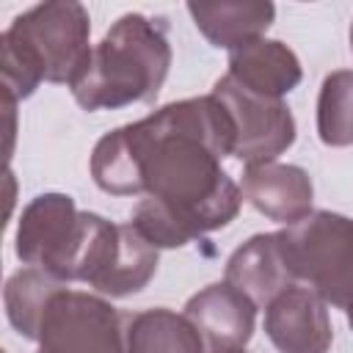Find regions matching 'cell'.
<instances>
[{"instance_id":"11","label":"cell","mask_w":353,"mask_h":353,"mask_svg":"<svg viewBox=\"0 0 353 353\" xmlns=\"http://www.w3.org/2000/svg\"><path fill=\"white\" fill-rule=\"evenodd\" d=\"M223 281L237 287L262 309H268L276 295L290 290L295 284V276L287 265L279 232L254 234L240 248H234V254L226 259Z\"/></svg>"},{"instance_id":"12","label":"cell","mask_w":353,"mask_h":353,"mask_svg":"<svg viewBox=\"0 0 353 353\" xmlns=\"http://www.w3.org/2000/svg\"><path fill=\"white\" fill-rule=\"evenodd\" d=\"M226 74L256 94L281 99L301 83L303 69H301L298 55L287 44L262 36L229 52Z\"/></svg>"},{"instance_id":"10","label":"cell","mask_w":353,"mask_h":353,"mask_svg":"<svg viewBox=\"0 0 353 353\" xmlns=\"http://www.w3.org/2000/svg\"><path fill=\"white\" fill-rule=\"evenodd\" d=\"M243 199L265 218L292 226L312 212L314 188L303 168L287 163L248 165L240 185Z\"/></svg>"},{"instance_id":"3","label":"cell","mask_w":353,"mask_h":353,"mask_svg":"<svg viewBox=\"0 0 353 353\" xmlns=\"http://www.w3.org/2000/svg\"><path fill=\"white\" fill-rule=\"evenodd\" d=\"M91 17L80 3H39L0 36L3 91L14 99L30 97L41 83H66L83 72L91 47Z\"/></svg>"},{"instance_id":"16","label":"cell","mask_w":353,"mask_h":353,"mask_svg":"<svg viewBox=\"0 0 353 353\" xmlns=\"http://www.w3.org/2000/svg\"><path fill=\"white\" fill-rule=\"evenodd\" d=\"M66 287V281L50 276L47 270L39 268H22L17 270L3 290V303H6V317L14 325V331L25 339H39V328L44 320V312L50 301Z\"/></svg>"},{"instance_id":"19","label":"cell","mask_w":353,"mask_h":353,"mask_svg":"<svg viewBox=\"0 0 353 353\" xmlns=\"http://www.w3.org/2000/svg\"><path fill=\"white\" fill-rule=\"evenodd\" d=\"M345 314H347V325H350V328H353V303H350V306H347V309H345Z\"/></svg>"},{"instance_id":"9","label":"cell","mask_w":353,"mask_h":353,"mask_svg":"<svg viewBox=\"0 0 353 353\" xmlns=\"http://www.w3.org/2000/svg\"><path fill=\"white\" fill-rule=\"evenodd\" d=\"M185 314L212 350L243 347L254 336L256 303L229 281H215L188 298Z\"/></svg>"},{"instance_id":"20","label":"cell","mask_w":353,"mask_h":353,"mask_svg":"<svg viewBox=\"0 0 353 353\" xmlns=\"http://www.w3.org/2000/svg\"><path fill=\"white\" fill-rule=\"evenodd\" d=\"M350 50H353V25H350Z\"/></svg>"},{"instance_id":"4","label":"cell","mask_w":353,"mask_h":353,"mask_svg":"<svg viewBox=\"0 0 353 353\" xmlns=\"http://www.w3.org/2000/svg\"><path fill=\"white\" fill-rule=\"evenodd\" d=\"M279 240L295 281L336 309L353 303V218L312 210Z\"/></svg>"},{"instance_id":"14","label":"cell","mask_w":353,"mask_h":353,"mask_svg":"<svg viewBox=\"0 0 353 353\" xmlns=\"http://www.w3.org/2000/svg\"><path fill=\"white\" fill-rule=\"evenodd\" d=\"M157 262L160 248L152 245L132 221L119 223L110 259L91 287L105 298H127L132 292H141L152 281V276L157 273Z\"/></svg>"},{"instance_id":"1","label":"cell","mask_w":353,"mask_h":353,"mask_svg":"<svg viewBox=\"0 0 353 353\" xmlns=\"http://www.w3.org/2000/svg\"><path fill=\"white\" fill-rule=\"evenodd\" d=\"M234 130L212 97L168 102L141 121L102 135L91 152V176L113 196H141L138 232L157 248H182L234 221L243 193L221 168Z\"/></svg>"},{"instance_id":"13","label":"cell","mask_w":353,"mask_h":353,"mask_svg":"<svg viewBox=\"0 0 353 353\" xmlns=\"http://www.w3.org/2000/svg\"><path fill=\"white\" fill-rule=\"evenodd\" d=\"M188 14L199 33L218 50H237L265 36L273 25L276 6L265 0H232V3H188Z\"/></svg>"},{"instance_id":"7","label":"cell","mask_w":353,"mask_h":353,"mask_svg":"<svg viewBox=\"0 0 353 353\" xmlns=\"http://www.w3.org/2000/svg\"><path fill=\"white\" fill-rule=\"evenodd\" d=\"M229 113L234 130L232 157L248 165L273 163L295 143V119L284 99L256 94L223 74L210 91Z\"/></svg>"},{"instance_id":"8","label":"cell","mask_w":353,"mask_h":353,"mask_svg":"<svg viewBox=\"0 0 353 353\" xmlns=\"http://www.w3.org/2000/svg\"><path fill=\"white\" fill-rule=\"evenodd\" d=\"M328 303L303 284H292L265 309V334L279 353H328L334 328Z\"/></svg>"},{"instance_id":"5","label":"cell","mask_w":353,"mask_h":353,"mask_svg":"<svg viewBox=\"0 0 353 353\" xmlns=\"http://www.w3.org/2000/svg\"><path fill=\"white\" fill-rule=\"evenodd\" d=\"M94 212H80L66 193H41L19 212L14 251L22 265L47 270L61 281H77Z\"/></svg>"},{"instance_id":"6","label":"cell","mask_w":353,"mask_h":353,"mask_svg":"<svg viewBox=\"0 0 353 353\" xmlns=\"http://www.w3.org/2000/svg\"><path fill=\"white\" fill-rule=\"evenodd\" d=\"M36 353H127L124 312L102 295L63 287L47 306Z\"/></svg>"},{"instance_id":"18","label":"cell","mask_w":353,"mask_h":353,"mask_svg":"<svg viewBox=\"0 0 353 353\" xmlns=\"http://www.w3.org/2000/svg\"><path fill=\"white\" fill-rule=\"evenodd\" d=\"M212 353H248V350H243V347H226V350H212Z\"/></svg>"},{"instance_id":"2","label":"cell","mask_w":353,"mask_h":353,"mask_svg":"<svg viewBox=\"0 0 353 353\" xmlns=\"http://www.w3.org/2000/svg\"><path fill=\"white\" fill-rule=\"evenodd\" d=\"M168 66L171 44L165 22L124 14L91 47L83 72L69 88L83 110H116L152 102L168 77Z\"/></svg>"},{"instance_id":"17","label":"cell","mask_w":353,"mask_h":353,"mask_svg":"<svg viewBox=\"0 0 353 353\" xmlns=\"http://www.w3.org/2000/svg\"><path fill=\"white\" fill-rule=\"evenodd\" d=\"M317 135L325 146H353V69L325 74L317 94Z\"/></svg>"},{"instance_id":"15","label":"cell","mask_w":353,"mask_h":353,"mask_svg":"<svg viewBox=\"0 0 353 353\" xmlns=\"http://www.w3.org/2000/svg\"><path fill=\"white\" fill-rule=\"evenodd\" d=\"M127 353H204L207 342L188 314L165 306L124 312Z\"/></svg>"}]
</instances>
